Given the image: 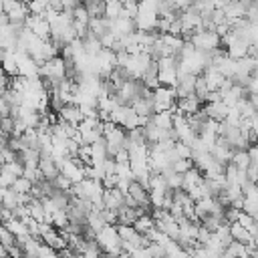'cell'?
<instances>
[{"label":"cell","instance_id":"cell-35","mask_svg":"<svg viewBox=\"0 0 258 258\" xmlns=\"http://www.w3.org/2000/svg\"><path fill=\"white\" fill-rule=\"evenodd\" d=\"M99 212H101V216H103L105 224H117V210L103 208V210H99Z\"/></svg>","mask_w":258,"mask_h":258},{"label":"cell","instance_id":"cell-33","mask_svg":"<svg viewBox=\"0 0 258 258\" xmlns=\"http://www.w3.org/2000/svg\"><path fill=\"white\" fill-rule=\"evenodd\" d=\"M175 151H177V157H191V147L183 141H175Z\"/></svg>","mask_w":258,"mask_h":258},{"label":"cell","instance_id":"cell-39","mask_svg":"<svg viewBox=\"0 0 258 258\" xmlns=\"http://www.w3.org/2000/svg\"><path fill=\"white\" fill-rule=\"evenodd\" d=\"M196 0H175V6L179 8V10H185L187 6H191Z\"/></svg>","mask_w":258,"mask_h":258},{"label":"cell","instance_id":"cell-34","mask_svg":"<svg viewBox=\"0 0 258 258\" xmlns=\"http://www.w3.org/2000/svg\"><path fill=\"white\" fill-rule=\"evenodd\" d=\"M117 181H119V175L113 171V173H105L103 177H101V183H103V187H117Z\"/></svg>","mask_w":258,"mask_h":258},{"label":"cell","instance_id":"cell-17","mask_svg":"<svg viewBox=\"0 0 258 258\" xmlns=\"http://www.w3.org/2000/svg\"><path fill=\"white\" fill-rule=\"evenodd\" d=\"M155 226V220H153V216H151V212H147V214H141L135 222H133V228L139 232V234H147L151 228Z\"/></svg>","mask_w":258,"mask_h":258},{"label":"cell","instance_id":"cell-1","mask_svg":"<svg viewBox=\"0 0 258 258\" xmlns=\"http://www.w3.org/2000/svg\"><path fill=\"white\" fill-rule=\"evenodd\" d=\"M97 242L103 248L105 256H121L123 254L121 238H119V232H117V224H105L97 232Z\"/></svg>","mask_w":258,"mask_h":258},{"label":"cell","instance_id":"cell-11","mask_svg":"<svg viewBox=\"0 0 258 258\" xmlns=\"http://www.w3.org/2000/svg\"><path fill=\"white\" fill-rule=\"evenodd\" d=\"M123 198H125V194L119 187H105L103 189V206L105 208L119 210L123 206Z\"/></svg>","mask_w":258,"mask_h":258},{"label":"cell","instance_id":"cell-26","mask_svg":"<svg viewBox=\"0 0 258 258\" xmlns=\"http://www.w3.org/2000/svg\"><path fill=\"white\" fill-rule=\"evenodd\" d=\"M214 234L220 238V242H222L224 246H228V244L234 240V238H232V234H230V224H228V222H224L222 226H218V230H216Z\"/></svg>","mask_w":258,"mask_h":258},{"label":"cell","instance_id":"cell-18","mask_svg":"<svg viewBox=\"0 0 258 258\" xmlns=\"http://www.w3.org/2000/svg\"><path fill=\"white\" fill-rule=\"evenodd\" d=\"M230 234H232L234 240L244 242V244H248V242L252 240V234H250L242 224H238V222H232V224H230Z\"/></svg>","mask_w":258,"mask_h":258},{"label":"cell","instance_id":"cell-9","mask_svg":"<svg viewBox=\"0 0 258 258\" xmlns=\"http://www.w3.org/2000/svg\"><path fill=\"white\" fill-rule=\"evenodd\" d=\"M38 169H40V173H42V177H44V179H54V177L60 173L56 159H54L52 155H44V153L40 155V161H38Z\"/></svg>","mask_w":258,"mask_h":258},{"label":"cell","instance_id":"cell-30","mask_svg":"<svg viewBox=\"0 0 258 258\" xmlns=\"http://www.w3.org/2000/svg\"><path fill=\"white\" fill-rule=\"evenodd\" d=\"M238 216H240V208H236V206H232V204L224 208V220H226L228 224L236 222V220H238Z\"/></svg>","mask_w":258,"mask_h":258},{"label":"cell","instance_id":"cell-10","mask_svg":"<svg viewBox=\"0 0 258 258\" xmlns=\"http://www.w3.org/2000/svg\"><path fill=\"white\" fill-rule=\"evenodd\" d=\"M157 22V12L155 10H143L139 8L137 16H135V26L137 30H153Z\"/></svg>","mask_w":258,"mask_h":258},{"label":"cell","instance_id":"cell-28","mask_svg":"<svg viewBox=\"0 0 258 258\" xmlns=\"http://www.w3.org/2000/svg\"><path fill=\"white\" fill-rule=\"evenodd\" d=\"M67 224H69L67 210H56V212H52V226H54V228H64Z\"/></svg>","mask_w":258,"mask_h":258},{"label":"cell","instance_id":"cell-22","mask_svg":"<svg viewBox=\"0 0 258 258\" xmlns=\"http://www.w3.org/2000/svg\"><path fill=\"white\" fill-rule=\"evenodd\" d=\"M10 187H12L16 194H30L32 181H30L28 177H24V175H18V177H14V181H12Z\"/></svg>","mask_w":258,"mask_h":258},{"label":"cell","instance_id":"cell-15","mask_svg":"<svg viewBox=\"0 0 258 258\" xmlns=\"http://www.w3.org/2000/svg\"><path fill=\"white\" fill-rule=\"evenodd\" d=\"M202 179H204V171H200L196 165H191L187 171H183V183H181V187H183V189H191V187L198 185Z\"/></svg>","mask_w":258,"mask_h":258},{"label":"cell","instance_id":"cell-40","mask_svg":"<svg viewBox=\"0 0 258 258\" xmlns=\"http://www.w3.org/2000/svg\"><path fill=\"white\" fill-rule=\"evenodd\" d=\"M252 256H258V246L254 248V252H252Z\"/></svg>","mask_w":258,"mask_h":258},{"label":"cell","instance_id":"cell-31","mask_svg":"<svg viewBox=\"0 0 258 258\" xmlns=\"http://www.w3.org/2000/svg\"><path fill=\"white\" fill-rule=\"evenodd\" d=\"M246 177H248V181L256 183V179H258V161L256 159H250V163L246 165Z\"/></svg>","mask_w":258,"mask_h":258},{"label":"cell","instance_id":"cell-2","mask_svg":"<svg viewBox=\"0 0 258 258\" xmlns=\"http://www.w3.org/2000/svg\"><path fill=\"white\" fill-rule=\"evenodd\" d=\"M177 101L175 89L167 87V85H159L153 89V103H155V111H173Z\"/></svg>","mask_w":258,"mask_h":258},{"label":"cell","instance_id":"cell-5","mask_svg":"<svg viewBox=\"0 0 258 258\" xmlns=\"http://www.w3.org/2000/svg\"><path fill=\"white\" fill-rule=\"evenodd\" d=\"M2 10L8 14L10 22H24L26 16L30 14L28 6H26V0H4Z\"/></svg>","mask_w":258,"mask_h":258},{"label":"cell","instance_id":"cell-23","mask_svg":"<svg viewBox=\"0 0 258 258\" xmlns=\"http://www.w3.org/2000/svg\"><path fill=\"white\" fill-rule=\"evenodd\" d=\"M123 2L121 0H105V16L107 18H117L121 16Z\"/></svg>","mask_w":258,"mask_h":258},{"label":"cell","instance_id":"cell-16","mask_svg":"<svg viewBox=\"0 0 258 258\" xmlns=\"http://www.w3.org/2000/svg\"><path fill=\"white\" fill-rule=\"evenodd\" d=\"M159 129H171L173 127V111H155L149 117Z\"/></svg>","mask_w":258,"mask_h":258},{"label":"cell","instance_id":"cell-14","mask_svg":"<svg viewBox=\"0 0 258 258\" xmlns=\"http://www.w3.org/2000/svg\"><path fill=\"white\" fill-rule=\"evenodd\" d=\"M222 8H224V14H226V20H228V22H232V20H236V18H242L244 12H246V6H244L240 0H232V2H228L226 6H222Z\"/></svg>","mask_w":258,"mask_h":258},{"label":"cell","instance_id":"cell-8","mask_svg":"<svg viewBox=\"0 0 258 258\" xmlns=\"http://www.w3.org/2000/svg\"><path fill=\"white\" fill-rule=\"evenodd\" d=\"M58 119H62L67 123H73V125H79L81 119H83V111H81V107L77 103L71 101V103L62 105V109L58 111Z\"/></svg>","mask_w":258,"mask_h":258},{"label":"cell","instance_id":"cell-12","mask_svg":"<svg viewBox=\"0 0 258 258\" xmlns=\"http://www.w3.org/2000/svg\"><path fill=\"white\" fill-rule=\"evenodd\" d=\"M206 107V111H208V115L212 117V119H216V121H224L226 119V115H228V111H230V107L220 99V101H210L208 105H204Z\"/></svg>","mask_w":258,"mask_h":258},{"label":"cell","instance_id":"cell-32","mask_svg":"<svg viewBox=\"0 0 258 258\" xmlns=\"http://www.w3.org/2000/svg\"><path fill=\"white\" fill-rule=\"evenodd\" d=\"M52 183H54L58 189H64V191H69V189H71V185H73V181H71L67 175H62V173H58V175L52 179Z\"/></svg>","mask_w":258,"mask_h":258},{"label":"cell","instance_id":"cell-38","mask_svg":"<svg viewBox=\"0 0 258 258\" xmlns=\"http://www.w3.org/2000/svg\"><path fill=\"white\" fill-rule=\"evenodd\" d=\"M8 83H10V77H8V75L4 73V69L0 67V93H2V91L8 87Z\"/></svg>","mask_w":258,"mask_h":258},{"label":"cell","instance_id":"cell-7","mask_svg":"<svg viewBox=\"0 0 258 258\" xmlns=\"http://www.w3.org/2000/svg\"><path fill=\"white\" fill-rule=\"evenodd\" d=\"M137 26H135V18H125V16H117V18H111V32L115 36H123V34H131L135 32Z\"/></svg>","mask_w":258,"mask_h":258},{"label":"cell","instance_id":"cell-29","mask_svg":"<svg viewBox=\"0 0 258 258\" xmlns=\"http://www.w3.org/2000/svg\"><path fill=\"white\" fill-rule=\"evenodd\" d=\"M26 6H28L30 14H42L46 10L48 2H44V0H26Z\"/></svg>","mask_w":258,"mask_h":258},{"label":"cell","instance_id":"cell-3","mask_svg":"<svg viewBox=\"0 0 258 258\" xmlns=\"http://www.w3.org/2000/svg\"><path fill=\"white\" fill-rule=\"evenodd\" d=\"M38 75H40V77L54 79V81L64 79V77H67V73H64V58H62L60 54H54V56H52V58H48L44 64H40Z\"/></svg>","mask_w":258,"mask_h":258},{"label":"cell","instance_id":"cell-37","mask_svg":"<svg viewBox=\"0 0 258 258\" xmlns=\"http://www.w3.org/2000/svg\"><path fill=\"white\" fill-rule=\"evenodd\" d=\"M12 111V105L4 99V95H0V115H10Z\"/></svg>","mask_w":258,"mask_h":258},{"label":"cell","instance_id":"cell-20","mask_svg":"<svg viewBox=\"0 0 258 258\" xmlns=\"http://www.w3.org/2000/svg\"><path fill=\"white\" fill-rule=\"evenodd\" d=\"M194 93L200 97V101H202V103H206V99H208V93H210V87H208V83H206V77H204V75H196Z\"/></svg>","mask_w":258,"mask_h":258},{"label":"cell","instance_id":"cell-25","mask_svg":"<svg viewBox=\"0 0 258 258\" xmlns=\"http://www.w3.org/2000/svg\"><path fill=\"white\" fill-rule=\"evenodd\" d=\"M123 127L125 129H133V127H141L139 125V115L135 113V109L129 105V109H127V115H125V119H123Z\"/></svg>","mask_w":258,"mask_h":258},{"label":"cell","instance_id":"cell-24","mask_svg":"<svg viewBox=\"0 0 258 258\" xmlns=\"http://www.w3.org/2000/svg\"><path fill=\"white\" fill-rule=\"evenodd\" d=\"M0 204L6 208V210H16V206H18V196H16V191L12 189V187H8L6 189V194L0 198Z\"/></svg>","mask_w":258,"mask_h":258},{"label":"cell","instance_id":"cell-19","mask_svg":"<svg viewBox=\"0 0 258 258\" xmlns=\"http://www.w3.org/2000/svg\"><path fill=\"white\" fill-rule=\"evenodd\" d=\"M0 171H2V173H8V175H12V177H18V175H22L24 165H22L20 159H12V161H4V163L0 165Z\"/></svg>","mask_w":258,"mask_h":258},{"label":"cell","instance_id":"cell-41","mask_svg":"<svg viewBox=\"0 0 258 258\" xmlns=\"http://www.w3.org/2000/svg\"><path fill=\"white\" fill-rule=\"evenodd\" d=\"M0 214H2V204H0Z\"/></svg>","mask_w":258,"mask_h":258},{"label":"cell","instance_id":"cell-6","mask_svg":"<svg viewBox=\"0 0 258 258\" xmlns=\"http://www.w3.org/2000/svg\"><path fill=\"white\" fill-rule=\"evenodd\" d=\"M202 105H204V103L200 101V97H198L196 93H189V95H185V97H179V99L175 101V107H173V109L181 111L183 115H191V113H196Z\"/></svg>","mask_w":258,"mask_h":258},{"label":"cell","instance_id":"cell-36","mask_svg":"<svg viewBox=\"0 0 258 258\" xmlns=\"http://www.w3.org/2000/svg\"><path fill=\"white\" fill-rule=\"evenodd\" d=\"M244 16H246L248 22H258V8L256 6H248L246 12H244Z\"/></svg>","mask_w":258,"mask_h":258},{"label":"cell","instance_id":"cell-21","mask_svg":"<svg viewBox=\"0 0 258 258\" xmlns=\"http://www.w3.org/2000/svg\"><path fill=\"white\" fill-rule=\"evenodd\" d=\"M230 161H232L236 167L246 169V165L250 163V153H248V149H234V153H232Z\"/></svg>","mask_w":258,"mask_h":258},{"label":"cell","instance_id":"cell-27","mask_svg":"<svg viewBox=\"0 0 258 258\" xmlns=\"http://www.w3.org/2000/svg\"><path fill=\"white\" fill-rule=\"evenodd\" d=\"M36 256H40V258H54V256H58V250L40 240V244L36 248Z\"/></svg>","mask_w":258,"mask_h":258},{"label":"cell","instance_id":"cell-4","mask_svg":"<svg viewBox=\"0 0 258 258\" xmlns=\"http://www.w3.org/2000/svg\"><path fill=\"white\" fill-rule=\"evenodd\" d=\"M189 40L194 42V46L198 50H212V48H216V46L222 44L220 36L214 30H196Z\"/></svg>","mask_w":258,"mask_h":258},{"label":"cell","instance_id":"cell-13","mask_svg":"<svg viewBox=\"0 0 258 258\" xmlns=\"http://www.w3.org/2000/svg\"><path fill=\"white\" fill-rule=\"evenodd\" d=\"M107 143H105V137H99L97 141L91 143V163L97 165V163H103L105 157H107Z\"/></svg>","mask_w":258,"mask_h":258}]
</instances>
